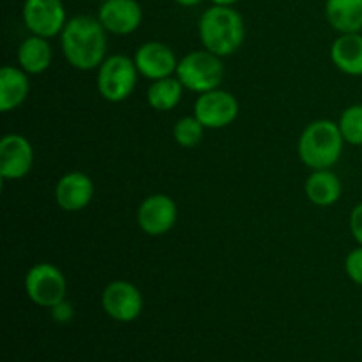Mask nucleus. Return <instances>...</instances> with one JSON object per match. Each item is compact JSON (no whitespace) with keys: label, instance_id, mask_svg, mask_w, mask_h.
Instances as JSON below:
<instances>
[{"label":"nucleus","instance_id":"f257e3e1","mask_svg":"<svg viewBox=\"0 0 362 362\" xmlns=\"http://www.w3.org/2000/svg\"><path fill=\"white\" fill-rule=\"evenodd\" d=\"M60 48L64 59L78 71L99 69L108 52L106 28L99 18L78 14L67 20L60 34Z\"/></svg>","mask_w":362,"mask_h":362},{"label":"nucleus","instance_id":"f03ea898","mask_svg":"<svg viewBox=\"0 0 362 362\" xmlns=\"http://www.w3.org/2000/svg\"><path fill=\"white\" fill-rule=\"evenodd\" d=\"M198 35L205 49L218 57H230L243 46L246 25L232 6H212L200 16Z\"/></svg>","mask_w":362,"mask_h":362},{"label":"nucleus","instance_id":"7ed1b4c3","mask_svg":"<svg viewBox=\"0 0 362 362\" xmlns=\"http://www.w3.org/2000/svg\"><path fill=\"white\" fill-rule=\"evenodd\" d=\"M343 138L339 124L329 119L313 120L304 127L297 141V154L300 161L311 170L332 168L341 159Z\"/></svg>","mask_w":362,"mask_h":362},{"label":"nucleus","instance_id":"20e7f679","mask_svg":"<svg viewBox=\"0 0 362 362\" xmlns=\"http://www.w3.org/2000/svg\"><path fill=\"white\" fill-rule=\"evenodd\" d=\"M175 76L186 90L200 95L219 88L225 78V66L221 57L214 55L209 49H194L179 60Z\"/></svg>","mask_w":362,"mask_h":362},{"label":"nucleus","instance_id":"39448f33","mask_svg":"<svg viewBox=\"0 0 362 362\" xmlns=\"http://www.w3.org/2000/svg\"><path fill=\"white\" fill-rule=\"evenodd\" d=\"M138 73L134 59L122 53H113L105 59L98 69V90L105 101L122 103L134 92L138 83Z\"/></svg>","mask_w":362,"mask_h":362},{"label":"nucleus","instance_id":"423d86ee","mask_svg":"<svg viewBox=\"0 0 362 362\" xmlns=\"http://www.w3.org/2000/svg\"><path fill=\"white\" fill-rule=\"evenodd\" d=\"M25 292L28 299L41 308L52 310L66 299L67 281L57 265L42 262L28 269L25 276Z\"/></svg>","mask_w":362,"mask_h":362},{"label":"nucleus","instance_id":"0eeeda50","mask_svg":"<svg viewBox=\"0 0 362 362\" xmlns=\"http://www.w3.org/2000/svg\"><path fill=\"white\" fill-rule=\"evenodd\" d=\"M239 110V101L232 92L214 88L198 95L193 115L204 124L205 129H223L235 122Z\"/></svg>","mask_w":362,"mask_h":362},{"label":"nucleus","instance_id":"6e6552de","mask_svg":"<svg viewBox=\"0 0 362 362\" xmlns=\"http://www.w3.org/2000/svg\"><path fill=\"white\" fill-rule=\"evenodd\" d=\"M101 304L110 318L120 324H129L136 320L144 311V296L133 283L126 279H115L103 290Z\"/></svg>","mask_w":362,"mask_h":362},{"label":"nucleus","instance_id":"1a4fd4ad","mask_svg":"<svg viewBox=\"0 0 362 362\" xmlns=\"http://www.w3.org/2000/svg\"><path fill=\"white\" fill-rule=\"evenodd\" d=\"M23 23L32 35L52 39L62 34L67 23L62 0H25Z\"/></svg>","mask_w":362,"mask_h":362},{"label":"nucleus","instance_id":"9d476101","mask_svg":"<svg viewBox=\"0 0 362 362\" xmlns=\"http://www.w3.org/2000/svg\"><path fill=\"white\" fill-rule=\"evenodd\" d=\"M179 211L177 204L168 194L156 193L145 198L136 211V223L144 233L161 237L175 226Z\"/></svg>","mask_w":362,"mask_h":362},{"label":"nucleus","instance_id":"9b49d317","mask_svg":"<svg viewBox=\"0 0 362 362\" xmlns=\"http://www.w3.org/2000/svg\"><path fill=\"white\" fill-rule=\"evenodd\" d=\"M34 166V148L23 134L9 133L0 140V177L4 180H20Z\"/></svg>","mask_w":362,"mask_h":362},{"label":"nucleus","instance_id":"f8f14e48","mask_svg":"<svg viewBox=\"0 0 362 362\" xmlns=\"http://www.w3.org/2000/svg\"><path fill=\"white\" fill-rule=\"evenodd\" d=\"M133 59L140 76L147 78L151 81L175 76L177 66H179L175 52L168 45L159 41L144 42L136 49Z\"/></svg>","mask_w":362,"mask_h":362},{"label":"nucleus","instance_id":"ddd939ff","mask_svg":"<svg viewBox=\"0 0 362 362\" xmlns=\"http://www.w3.org/2000/svg\"><path fill=\"white\" fill-rule=\"evenodd\" d=\"M98 18L110 34L129 35L141 25L144 11L136 0H103Z\"/></svg>","mask_w":362,"mask_h":362},{"label":"nucleus","instance_id":"4468645a","mask_svg":"<svg viewBox=\"0 0 362 362\" xmlns=\"http://www.w3.org/2000/svg\"><path fill=\"white\" fill-rule=\"evenodd\" d=\"M94 182L83 172H67L57 180L55 202L62 211L80 212L94 198Z\"/></svg>","mask_w":362,"mask_h":362},{"label":"nucleus","instance_id":"2eb2a0df","mask_svg":"<svg viewBox=\"0 0 362 362\" xmlns=\"http://www.w3.org/2000/svg\"><path fill=\"white\" fill-rule=\"evenodd\" d=\"M28 76L21 67L4 66L0 69V112L9 113L27 101L30 92Z\"/></svg>","mask_w":362,"mask_h":362},{"label":"nucleus","instance_id":"dca6fc26","mask_svg":"<svg viewBox=\"0 0 362 362\" xmlns=\"http://www.w3.org/2000/svg\"><path fill=\"white\" fill-rule=\"evenodd\" d=\"M304 193L317 207H331L341 198V180L331 168L313 170L304 184Z\"/></svg>","mask_w":362,"mask_h":362},{"label":"nucleus","instance_id":"f3484780","mask_svg":"<svg viewBox=\"0 0 362 362\" xmlns=\"http://www.w3.org/2000/svg\"><path fill=\"white\" fill-rule=\"evenodd\" d=\"M334 67L349 76H362V34H339L331 46Z\"/></svg>","mask_w":362,"mask_h":362},{"label":"nucleus","instance_id":"a211bd4d","mask_svg":"<svg viewBox=\"0 0 362 362\" xmlns=\"http://www.w3.org/2000/svg\"><path fill=\"white\" fill-rule=\"evenodd\" d=\"M325 18L339 34L362 30V0H325Z\"/></svg>","mask_w":362,"mask_h":362},{"label":"nucleus","instance_id":"6ab92c4d","mask_svg":"<svg viewBox=\"0 0 362 362\" xmlns=\"http://www.w3.org/2000/svg\"><path fill=\"white\" fill-rule=\"evenodd\" d=\"M53 52L48 39L30 35L18 46V66L28 74H41L52 66Z\"/></svg>","mask_w":362,"mask_h":362},{"label":"nucleus","instance_id":"aec40b11","mask_svg":"<svg viewBox=\"0 0 362 362\" xmlns=\"http://www.w3.org/2000/svg\"><path fill=\"white\" fill-rule=\"evenodd\" d=\"M184 94V85L177 76L161 78L148 85L147 103L156 112H170L180 103Z\"/></svg>","mask_w":362,"mask_h":362},{"label":"nucleus","instance_id":"412c9836","mask_svg":"<svg viewBox=\"0 0 362 362\" xmlns=\"http://www.w3.org/2000/svg\"><path fill=\"white\" fill-rule=\"evenodd\" d=\"M205 127L194 115L180 117L173 126V140L182 148H193L204 140Z\"/></svg>","mask_w":362,"mask_h":362},{"label":"nucleus","instance_id":"4be33fe9","mask_svg":"<svg viewBox=\"0 0 362 362\" xmlns=\"http://www.w3.org/2000/svg\"><path fill=\"white\" fill-rule=\"evenodd\" d=\"M339 129H341L345 144L362 145V105H352L339 117Z\"/></svg>","mask_w":362,"mask_h":362},{"label":"nucleus","instance_id":"5701e85b","mask_svg":"<svg viewBox=\"0 0 362 362\" xmlns=\"http://www.w3.org/2000/svg\"><path fill=\"white\" fill-rule=\"evenodd\" d=\"M345 272L350 281L362 286V246H357L356 250L346 255Z\"/></svg>","mask_w":362,"mask_h":362},{"label":"nucleus","instance_id":"b1692460","mask_svg":"<svg viewBox=\"0 0 362 362\" xmlns=\"http://www.w3.org/2000/svg\"><path fill=\"white\" fill-rule=\"evenodd\" d=\"M49 313H52V318L55 322H59V324H67V322L73 320V317H74L73 304L67 303V300L64 299L62 303H59L57 306H53L52 310H49Z\"/></svg>","mask_w":362,"mask_h":362},{"label":"nucleus","instance_id":"393cba45","mask_svg":"<svg viewBox=\"0 0 362 362\" xmlns=\"http://www.w3.org/2000/svg\"><path fill=\"white\" fill-rule=\"evenodd\" d=\"M350 232L352 237L356 239V243L362 246V202L359 205L354 207V211L350 212Z\"/></svg>","mask_w":362,"mask_h":362},{"label":"nucleus","instance_id":"a878e982","mask_svg":"<svg viewBox=\"0 0 362 362\" xmlns=\"http://www.w3.org/2000/svg\"><path fill=\"white\" fill-rule=\"evenodd\" d=\"M173 2H177L179 6H184V7H194V6H198L202 0H173Z\"/></svg>","mask_w":362,"mask_h":362},{"label":"nucleus","instance_id":"bb28decb","mask_svg":"<svg viewBox=\"0 0 362 362\" xmlns=\"http://www.w3.org/2000/svg\"><path fill=\"white\" fill-rule=\"evenodd\" d=\"M211 2L214 4V6H232L233 7V4H237L239 0H211Z\"/></svg>","mask_w":362,"mask_h":362}]
</instances>
